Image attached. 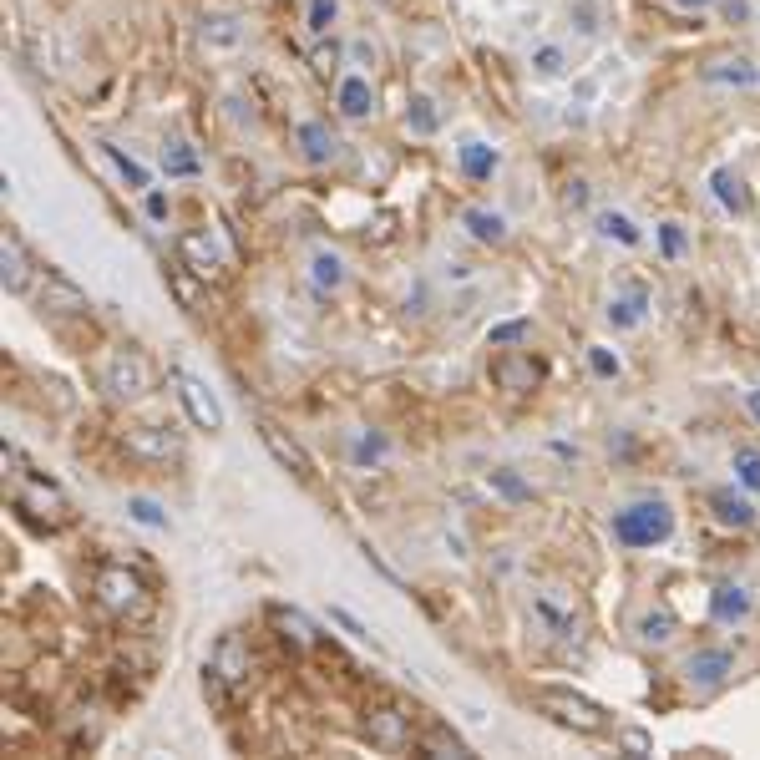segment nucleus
<instances>
[{
  "mask_svg": "<svg viewBox=\"0 0 760 760\" xmlns=\"http://www.w3.org/2000/svg\"><path fill=\"white\" fill-rule=\"evenodd\" d=\"M178 259H183L203 284H208V279L223 284V259H218V249H213L208 234H183V239H178Z\"/></svg>",
  "mask_w": 760,
  "mask_h": 760,
  "instance_id": "obj_17",
  "label": "nucleus"
},
{
  "mask_svg": "<svg viewBox=\"0 0 760 760\" xmlns=\"http://www.w3.org/2000/svg\"><path fill=\"white\" fill-rule=\"evenodd\" d=\"M6 462L16 467V477H21V487H16V512H26L31 522H41V527H66L71 522V497L51 482V477H41V472H31L26 462H21V451L16 446H6Z\"/></svg>",
  "mask_w": 760,
  "mask_h": 760,
  "instance_id": "obj_2",
  "label": "nucleus"
},
{
  "mask_svg": "<svg viewBox=\"0 0 760 760\" xmlns=\"http://www.w3.org/2000/svg\"><path fill=\"white\" fill-rule=\"evenodd\" d=\"M299 147H304V158H310V163H335L345 142L325 122H299Z\"/></svg>",
  "mask_w": 760,
  "mask_h": 760,
  "instance_id": "obj_19",
  "label": "nucleus"
},
{
  "mask_svg": "<svg viewBox=\"0 0 760 760\" xmlns=\"http://www.w3.org/2000/svg\"><path fill=\"white\" fill-rule=\"evenodd\" d=\"M203 700H208V705H213L218 715H223L228 705L239 700V695H234V684H228V679H223V674H218L213 664H203Z\"/></svg>",
  "mask_w": 760,
  "mask_h": 760,
  "instance_id": "obj_34",
  "label": "nucleus"
},
{
  "mask_svg": "<svg viewBox=\"0 0 760 760\" xmlns=\"http://www.w3.org/2000/svg\"><path fill=\"white\" fill-rule=\"evenodd\" d=\"M710 507H715V517H720L725 527H750V522H755L750 497H740V492H730V487H720V492L710 497Z\"/></svg>",
  "mask_w": 760,
  "mask_h": 760,
  "instance_id": "obj_22",
  "label": "nucleus"
},
{
  "mask_svg": "<svg viewBox=\"0 0 760 760\" xmlns=\"http://www.w3.org/2000/svg\"><path fill=\"white\" fill-rule=\"evenodd\" d=\"M598 234L603 239H614V244H624V249H634L639 244V228H634V218H624V213H598Z\"/></svg>",
  "mask_w": 760,
  "mask_h": 760,
  "instance_id": "obj_33",
  "label": "nucleus"
},
{
  "mask_svg": "<svg viewBox=\"0 0 760 760\" xmlns=\"http://www.w3.org/2000/svg\"><path fill=\"white\" fill-rule=\"evenodd\" d=\"M527 330H532V320H502V325L487 330V345H492V350H507V345L527 340Z\"/></svg>",
  "mask_w": 760,
  "mask_h": 760,
  "instance_id": "obj_37",
  "label": "nucleus"
},
{
  "mask_svg": "<svg viewBox=\"0 0 760 760\" xmlns=\"http://www.w3.org/2000/svg\"><path fill=\"white\" fill-rule=\"evenodd\" d=\"M259 441L274 451V462H279L284 472H294V482H299V487H315V462L304 456V446H299L289 431H279L274 421H264V416H259Z\"/></svg>",
  "mask_w": 760,
  "mask_h": 760,
  "instance_id": "obj_9",
  "label": "nucleus"
},
{
  "mask_svg": "<svg viewBox=\"0 0 760 760\" xmlns=\"http://www.w3.org/2000/svg\"><path fill=\"white\" fill-rule=\"evenodd\" d=\"M315 284L320 289H340L345 284V264L335 254H315Z\"/></svg>",
  "mask_w": 760,
  "mask_h": 760,
  "instance_id": "obj_40",
  "label": "nucleus"
},
{
  "mask_svg": "<svg viewBox=\"0 0 760 760\" xmlns=\"http://www.w3.org/2000/svg\"><path fill=\"white\" fill-rule=\"evenodd\" d=\"M168 289H173V299H178V310H188V315H203L208 294H203L198 274H193L183 259H178V264H168Z\"/></svg>",
  "mask_w": 760,
  "mask_h": 760,
  "instance_id": "obj_18",
  "label": "nucleus"
},
{
  "mask_svg": "<svg viewBox=\"0 0 760 760\" xmlns=\"http://www.w3.org/2000/svg\"><path fill=\"white\" fill-rule=\"evenodd\" d=\"M330 624H340V629H345L350 639H360V644H370V649H380V639H375V634H370V629H365V624H360V619L350 614V608H340V603L330 608Z\"/></svg>",
  "mask_w": 760,
  "mask_h": 760,
  "instance_id": "obj_39",
  "label": "nucleus"
},
{
  "mask_svg": "<svg viewBox=\"0 0 760 760\" xmlns=\"http://www.w3.org/2000/svg\"><path fill=\"white\" fill-rule=\"evenodd\" d=\"M492 380H497V391H507V396H527V391L543 386V365L532 355H522V350H507V355L492 360Z\"/></svg>",
  "mask_w": 760,
  "mask_h": 760,
  "instance_id": "obj_11",
  "label": "nucleus"
},
{
  "mask_svg": "<svg viewBox=\"0 0 760 760\" xmlns=\"http://www.w3.org/2000/svg\"><path fill=\"white\" fill-rule=\"evenodd\" d=\"M335 11H340V0H310V31L325 36L330 21H335Z\"/></svg>",
  "mask_w": 760,
  "mask_h": 760,
  "instance_id": "obj_45",
  "label": "nucleus"
},
{
  "mask_svg": "<svg viewBox=\"0 0 760 760\" xmlns=\"http://www.w3.org/2000/svg\"><path fill=\"white\" fill-rule=\"evenodd\" d=\"M710 608H715V619H720V624H740V619L750 614V593H745V588H735V583H720V588H715V598H710Z\"/></svg>",
  "mask_w": 760,
  "mask_h": 760,
  "instance_id": "obj_25",
  "label": "nucleus"
},
{
  "mask_svg": "<svg viewBox=\"0 0 760 760\" xmlns=\"http://www.w3.org/2000/svg\"><path fill=\"white\" fill-rule=\"evenodd\" d=\"M674 634H679V619L669 614L664 603H659V608H649V614L639 619V639H644V644H654V649L674 644Z\"/></svg>",
  "mask_w": 760,
  "mask_h": 760,
  "instance_id": "obj_23",
  "label": "nucleus"
},
{
  "mask_svg": "<svg viewBox=\"0 0 760 760\" xmlns=\"http://www.w3.org/2000/svg\"><path fill=\"white\" fill-rule=\"evenodd\" d=\"M360 735L370 740V750H386V755H396V750H411V745H416L411 715H406L401 705H375V710H365Z\"/></svg>",
  "mask_w": 760,
  "mask_h": 760,
  "instance_id": "obj_4",
  "label": "nucleus"
},
{
  "mask_svg": "<svg viewBox=\"0 0 760 760\" xmlns=\"http://www.w3.org/2000/svg\"><path fill=\"white\" fill-rule=\"evenodd\" d=\"M122 446L137 456V462H178V456H183L178 436L163 431V426H127V431H122Z\"/></svg>",
  "mask_w": 760,
  "mask_h": 760,
  "instance_id": "obj_12",
  "label": "nucleus"
},
{
  "mask_svg": "<svg viewBox=\"0 0 760 760\" xmlns=\"http://www.w3.org/2000/svg\"><path fill=\"white\" fill-rule=\"evenodd\" d=\"M705 82H735V87H755V82H760V71H755L745 56H735V61H715V66L705 71Z\"/></svg>",
  "mask_w": 760,
  "mask_h": 760,
  "instance_id": "obj_30",
  "label": "nucleus"
},
{
  "mask_svg": "<svg viewBox=\"0 0 760 760\" xmlns=\"http://www.w3.org/2000/svg\"><path fill=\"white\" fill-rule=\"evenodd\" d=\"M208 664H213L228 684H234V695H244V690H249V679H254V654H249V644H244L239 634H223Z\"/></svg>",
  "mask_w": 760,
  "mask_h": 760,
  "instance_id": "obj_13",
  "label": "nucleus"
},
{
  "mask_svg": "<svg viewBox=\"0 0 760 760\" xmlns=\"http://www.w3.org/2000/svg\"><path fill=\"white\" fill-rule=\"evenodd\" d=\"M350 56H355L360 66H375V46H370V41H355V46H350Z\"/></svg>",
  "mask_w": 760,
  "mask_h": 760,
  "instance_id": "obj_51",
  "label": "nucleus"
},
{
  "mask_svg": "<svg viewBox=\"0 0 760 760\" xmlns=\"http://www.w3.org/2000/svg\"><path fill=\"white\" fill-rule=\"evenodd\" d=\"M31 294H36V304L46 315H87V294L76 289L66 274H56V269H41Z\"/></svg>",
  "mask_w": 760,
  "mask_h": 760,
  "instance_id": "obj_10",
  "label": "nucleus"
},
{
  "mask_svg": "<svg viewBox=\"0 0 760 760\" xmlns=\"http://www.w3.org/2000/svg\"><path fill=\"white\" fill-rule=\"evenodd\" d=\"M674 532V512L664 502H634L614 517V538L629 543V548H654Z\"/></svg>",
  "mask_w": 760,
  "mask_h": 760,
  "instance_id": "obj_3",
  "label": "nucleus"
},
{
  "mask_svg": "<svg viewBox=\"0 0 760 760\" xmlns=\"http://www.w3.org/2000/svg\"><path fill=\"white\" fill-rule=\"evenodd\" d=\"M168 380H173V391H178V401H183V411H188V421H193L198 431H223V406H218V396L203 386L198 375L168 370Z\"/></svg>",
  "mask_w": 760,
  "mask_h": 760,
  "instance_id": "obj_7",
  "label": "nucleus"
},
{
  "mask_svg": "<svg viewBox=\"0 0 760 760\" xmlns=\"http://www.w3.org/2000/svg\"><path fill=\"white\" fill-rule=\"evenodd\" d=\"M659 249H664V259H679V254H684V234H679V223H664V228H659Z\"/></svg>",
  "mask_w": 760,
  "mask_h": 760,
  "instance_id": "obj_47",
  "label": "nucleus"
},
{
  "mask_svg": "<svg viewBox=\"0 0 760 760\" xmlns=\"http://www.w3.org/2000/svg\"><path fill=\"white\" fill-rule=\"evenodd\" d=\"M745 406H750V416L760 421V391H745Z\"/></svg>",
  "mask_w": 760,
  "mask_h": 760,
  "instance_id": "obj_52",
  "label": "nucleus"
},
{
  "mask_svg": "<svg viewBox=\"0 0 760 760\" xmlns=\"http://www.w3.org/2000/svg\"><path fill=\"white\" fill-rule=\"evenodd\" d=\"M340 56H345V46H340V41H320V46L310 51L315 76H335V71H340Z\"/></svg>",
  "mask_w": 760,
  "mask_h": 760,
  "instance_id": "obj_38",
  "label": "nucleus"
},
{
  "mask_svg": "<svg viewBox=\"0 0 760 760\" xmlns=\"http://www.w3.org/2000/svg\"><path fill=\"white\" fill-rule=\"evenodd\" d=\"M487 482H492V492H497V497H507V502H517V507H522V502H532V487H527L512 467H492V472H487Z\"/></svg>",
  "mask_w": 760,
  "mask_h": 760,
  "instance_id": "obj_32",
  "label": "nucleus"
},
{
  "mask_svg": "<svg viewBox=\"0 0 760 760\" xmlns=\"http://www.w3.org/2000/svg\"><path fill=\"white\" fill-rule=\"evenodd\" d=\"M619 745H624L629 755H649V750H654V740H649V730H624V735H619Z\"/></svg>",
  "mask_w": 760,
  "mask_h": 760,
  "instance_id": "obj_48",
  "label": "nucleus"
},
{
  "mask_svg": "<svg viewBox=\"0 0 760 760\" xmlns=\"http://www.w3.org/2000/svg\"><path fill=\"white\" fill-rule=\"evenodd\" d=\"M406 127H411L416 137H431V132L441 127V117H436V102H431L426 92H416V97L406 102Z\"/></svg>",
  "mask_w": 760,
  "mask_h": 760,
  "instance_id": "obj_31",
  "label": "nucleus"
},
{
  "mask_svg": "<svg viewBox=\"0 0 760 760\" xmlns=\"http://www.w3.org/2000/svg\"><path fill=\"white\" fill-rule=\"evenodd\" d=\"M92 593H97V603L107 608L117 624H147L152 608H158V603H152V588L132 568H122V563H102Z\"/></svg>",
  "mask_w": 760,
  "mask_h": 760,
  "instance_id": "obj_1",
  "label": "nucleus"
},
{
  "mask_svg": "<svg viewBox=\"0 0 760 760\" xmlns=\"http://www.w3.org/2000/svg\"><path fill=\"white\" fill-rule=\"evenodd\" d=\"M735 477L745 492H760V451L755 446H735Z\"/></svg>",
  "mask_w": 760,
  "mask_h": 760,
  "instance_id": "obj_36",
  "label": "nucleus"
},
{
  "mask_svg": "<svg viewBox=\"0 0 760 760\" xmlns=\"http://www.w3.org/2000/svg\"><path fill=\"white\" fill-rule=\"evenodd\" d=\"M563 66H568V56L558 46H538V51H532V71H538V76H563Z\"/></svg>",
  "mask_w": 760,
  "mask_h": 760,
  "instance_id": "obj_43",
  "label": "nucleus"
},
{
  "mask_svg": "<svg viewBox=\"0 0 760 760\" xmlns=\"http://www.w3.org/2000/svg\"><path fill=\"white\" fill-rule=\"evenodd\" d=\"M152 386H158V370L142 350H117V360L107 365V391L117 401H142Z\"/></svg>",
  "mask_w": 760,
  "mask_h": 760,
  "instance_id": "obj_6",
  "label": "nucleus"
},
{
  "mask_svg": "<svg viewBox=\"0 0 760 760\" xmlns=\"http://www.w3.org/2000/svg\"><path fill=\"white\" fill-rule=\"evenodd\" d=\"M380 456H386V436H360V441H355V462H360V467H375Z\"/></svg>",
  "mask_w": 760,
  "mask_h": 760,
  "instance_id": "obj_46",
  "label": "nucleus"
},
{
  "mask_svg": "<svg viewBox=\"0 0 760 760\" xmlns=\"http://www.w3.org/2000/svg\"><path fill=\"white\" fill-rule=\"evenodd\" d=\"M679 11H700V6H710V0H674Z\"/></svg>",
  "mask_w": 760,
  "mask_h": 760,
  "instance_id": "obj_53",
  "label": "nucleus"
},
{
  "mask_svg": "<svg viewBox=\"0 0 760 760\" xmlns=\"http://www.w3.org/2000/svg\"><path fill=\"white\" fill-rule=\"evenodd\" d=\"M563 203H568V208H583V203H588V183H568Z\"/></svg>",
  "mask_w": 760,
  "mask_h": 760,
  "instance_id": "obj_50",
  "label": "nucleus"
},
{
  "mask_svg": "<svg viewBox=\"0 0 760 760\" xmlns=\"http://www.w3.org/2000/svg\"><path fill=\"white\" fill-rule=\"evenodd\" d=\"M198 168H203V163H198V152H193L188 142H168V147H163V173H168V178H198Z\"/></svg>",
  "mask_w": 760,
  "mask_h": 760,
  "instance_id": "obj_28",
  "label": "nucleus"
},
{
  "mask_svg": "<svg viewBox=\"0 0 760 760\" xmlns=\"http://www.w3.org/2000/svg\"><path fill=\"white\" fill-rule=\"evenodd\" d=\"M730 669H735L730 649H695L690 659H684V679H690L695 690H720Z\"/></svg>",
  "mask_w": 760,
  "mask_h": 760,
  "instance_id": "obj_16",
  "label": "nucleus"
},
{
  "mask_svg": "<svg viewBox=\"0 0 760 760\" xmlns=\"http://www.w3.org/2000/svg\"><path fill=\"white\" fill-rule=\"evenodd\" d=\"M543 710L558 725L578 730V735H603L608 730V710L593 705V700H583V695H573V690H543Z\"/></svg>",
  "mask_w": 760,
  "mask_h": 760,
  "instance_id": "obj_5",
  "label": "nucleus"
},
{
  "mask_svg": "<svg viewBox=\"0 0 760 760\" xmlns=\"http://www.w3.org/2000/svg\"><path fill=\"white\" fill-rule=\"evenodd\" d=\"M269 624H274V634H279V644L299 659V654H310L315 644H320V634H315V624L299 614V608H284V603H274L269 608Z\"/></svg>",
  "mask_w": 760,
  "mask_h": 760,
  "instance_id": "obj_14",
  "label": "nucleus"
},
{
  "mask_svg": "<svg viewBox=\"0 0 760 760\" xmlns=\"http://www.w3.org/2000/svg\"><path fill=\"white\" fill-rule=\"evenodd\" d=\"M203 41H218V46H234V41H239V21H234V16H213V21L203 26Z\"/></svg>",
  "mask_w": 760,
  "mask_h": 760,
  "instance_id": "obj_44",
  "label": "nucleus"
},
{
  "mask_svg": "<svg viewBox=\"0 0 760 760\" xmlns=\"http://www.w3.org/2000/svg\"><path fill=\"white\" fill-rule=\"evenodd\" d=\"M107 158L117 163V173H122L132 188H147V168H142L137 158H127V152H122V147H112V142H107Z\"/></svg>",
  "mask_w": 760,
  "mask_h": 760,
  "instance_id": "obj_41",
  "label": "nucleus"
},
{
  "mask_svg": "<svg viewBox=\"0 0 760 760\" xmlns=\"http://www.w3.org/2000/svg\"><path fill=\"white\" fill-rule=\"evenodd\" d=\"M588 370H593L598 380H614V375H619V355L608 350V345H588Z\"/></svg>",
  "mask_w": 760,
  "mask_h": 760,
  "instance_id": "obj_42",
  "label": "nucleus"
},
{
  "mask_svg": "<svg viewBox=\"0 0 760 760\" xmlns=\"http://www.w3.org/2000/svg\"><path fill=\"white\" fill-rule=\"evenodd\" d=\"M644 289H634V294H624V299H614V304H608V325H614V330H634L639 320H644Z\"/></svg>",
  "mask_w": 760,
  "mask_h": 760,
  "instance_id": "obj_29",
  "label": "nucleus"
},
{
  "mask_svg": "<svg viewBox=\"0 0 760 760\" xmlns=\"http://www.w3.org/2000/svg\"><path fill=\"white\" fill-rule=\"evenodd\" d=\"M497 147H487V142H462V173L472 178V183H487L492 173H497Z\"/></svg>",
  "mask_w": 760,
  "mask_h": 760,
  "instance_id": "obj_24",
  "label": "nucleus"
},
{
  "mask_svg": "<svg viewBox=\"0 0 760 760\" xmlns=\"http://www.w3.org/2000/svg\"><path fill=\"white\" fill-rule=\"evenodd\" d=\"M710 188H715V198H720L735 218H745V213H750V193H745V183H740L730 168H720V173L710 178Z\"/></svg>",
  "mask_w": 760,
  "mask_h": 760,
  "instance_id": "obj_26",
  "label": "nucleus"
},
{
  "mask_svg": "<svg viewBox=\"0 0 760 760\" xmlns=\"http://www.w3.org/2000/svg\"><path fill=\"white\" fill-rule=\"evenodd\" d=\"M335 107H340L345 117H355V122L375 112V92H370L365 76H340V87H335Z\"/></svg>",
  "mask_w": 760,
  "mask_h": 760,
  "instance_id": "obj_20",
  "label": "nucleus"
},
{
  "mask_svg": "<svg viewBox=\"0 0 760 760\" xmlns=\"http://www.w3.org/2000/svg\"><path fill=\"white\" fill-rule=\"evenodd\" d=\"M462 223L472 228V239H477V244H502V239H507V223H502V213L467 208V213H462Z\"/></svg>",
  "mask_w": 760,
  "mask_h": 760,
  "instance_id": "obj_27",
  "label": "nucleus"
},
{
  "mask_svg": "<svg viewBox=\"0 0 760 760\" xmlns=\"http://www.w3.org/2000/svg\"><path fill=\"white\" fill-rule=\"evenodd\" d=\"M416 750H421V755H436V760H467V755H472L467 740L451 735L446 725H426V730L416 735Z\"/></svg>",
  "mask_w": 760,
  "mask_h": 760,
  "instance_id": "obj_21",
  "label": "nucleus"
},
{
  "mask_svg": "<svg viewBox=\"0 0 760 760\" xmlns=\"http://www.w3.org/2000/svg\"><path fill=\"white\" fill-rule=\"evenodd\" d=\"M36 264L26 254V244L16 234H6V244H0V279H6V294H31L36 289Z\"/></svg>",
  "mask_w": 760,
  "mask_h": 760,
  "instance_id": "obj_15",
  "label": "nucleus"
},
{
  "mask_svg": "<svg viewBox=\"0 0 760 760\" xmlns=\"http://www.w3.org/2000/svg\"><path fill=\"white\" fill-rule=\"evenodd\" d=\"M532 619H538L548 634H558V639H578V634H583L578 603H573V598H558V588L532 593Z\"/></svg>",
  "mask_w": 760,
  "mask_h": 760,
  "instance_id": "obj_8",
  "label": "nucleus"
},
{
  "mask_svg": "<svg viewBox=\"0 0 760 760\" xmlns=\"http://www.w3.org/2000/svg\"><path fill=\"white\" fill-rule=\"evenodd\" d=\"M127 517L132 522H142V527H158V532H168V512L152 502V497H127Z\"/></svg>",
  "mask_w": 760,
  "mask_h": 760,
  "instance_id": "obj_35",
  "label": "nucleus"
},
{
  "mask_svg": "<svg viewBox=\"0 0 760 760\" xmlns=\"http://www.w3.org/2000/svg\"><path fill=\"white\" fill-rule=\"evenodd\" d=\"M142 208H147V218H152V223H163V218H168V198H163V193H152V188H147Z\"/></svg>",
  "mask_w": 760,
  "mask_h": 760,
  "instance_id": "obj_49",
  "label": "nucleus"
}]
</instances>
